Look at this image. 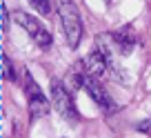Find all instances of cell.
<instances>
[{
    "label": "cell",
    "mask_w": 151,
    "mask_h": 138,
    "mask_svg": "<svg viewBox=\"0 0 151 138\" xmlns=\"http://www.w3.org/2000/svg\"><path fill=\"white\" fill-rule=\"evenodd\" d=\"M24 91H27V103H29V114L31 118H45V116L51 111V105H49L47 96L40 91L38 82L31 78V74L24 72Z\"/></svg>",
    "instance_id": "obj_2"
},
{
    "label": "cell",
    "mask_w": 151,
    "mask_h": 138,
    "mask_svg": "<svg viewBox=\"0 0 151 138\" xmlns=\"http://www.w3.org/2000/svg\"><path fill=\"white\" fill-rule=\"evenodd\" d=\"M51 100H53V107L56 111L67 120H78V111H76V105H73V98H71V91L62 85L60 80H51Z\"/></svg>",
    "instance_id": "obj_4"
},
{
    "label": "cell",
    "mask_w": 151,
    "mask_h": 138,
    "mask_svg": "<svg viewBox=\"0 0 151 138\" xmlns=\"http://www.w3.org/2000/svg\"><path fill=\"white\" fill-rule=\"evenodd\" d=\"M56 11L60 16L62 22V31L67 36L69 47H78L82 38V20H80V11L76 7L73 0H56Z\"/></svg>",
    "instance_id": "obj_1"
},
{
    "label": "cell",
    "mask_w": 151,
    "mask_h": 138,
    "mask_svg": "<svg viewBox=\"0 0 151 138\" xmlns=\"http://www.w3.org/2000/svg\"><path fill=\"white\" fill-rule=\"evenodd\" d=\"M0 67H2V76L7 78V80H16V74H14V67H11V60L7 53H2V58H0Z\"/></svg>",
    "instance_id": "obj_8"
},
{
    "label": "cell",
    "mask_w": 151,
    "mask_h": 138,
    "mask_svg": "<svg viewBox=\"0 0 151 138\" xmlns=\"http://www.w3.org/2000/svg\"><path fill=\"white\" fill-rule=\"evenodd\" d=\"M29 2L38 9V14H42V16H47L49 11H51V2H49V0H29Z\"/></svg>",
    "instance_id": "obj_9"
},
{
    "label": "cell",
    "mask_w": 151,
    "mask_h": 138,
    "mask_svg": "<svg viewBox=\"0 0 151 138\" xmlns=\"http://www.w3.org/2000/svg\"><path fill=\"white\" fill-rule=\"evenodd\" d=\"M136 129L140 134H151V120H142V123H138Z\"/></svg>",
    "instance_id": "obj_11"
},
{
    "label": "cell",
    "mask_w": 151,
    "mask_h": 138,
    "mask_svg": "<svg viewBox=\"0 0 151 138\" xmlns=\"http://www.w3.org/2000/svg\"><path fill=\"white\" fill-rule=\"evenodd\" d=\"M82 65H85L87 74H91V76H96V78L111 76V74H109V62H107V58H104L98 49H93V51L87 53L85 60H82Z\"/></svg>",
    "instance_id": "obj_6"
},
{
    "label": "cell",
    "mask_w": 151,
    "mask_h": 138,
    "mask_svg": "<svg viewBox=\"0 0 151 138\" xmlns=\"http://www.w3.org/2000/svg\"><path fill=\"white\" fill-rule=\"evenodd\" d=\"M14 20L20 25V27L27 29V33L33 38V43H36L38 47H42V49H49V47H51V43H53V40H51V33L47 31V27H45L38 18H33L31 14L18 9V11L14 14Z\"/></svg>",
    "instance_id": "obj_3"
},
{
    "label": "cell",
    "mask_w": 151,
    "mask_h": 138,
    "mask_svg": "<svg viewBox=\"0 0 151 138\" xmlns=\"http://www.w3.org/2000/svg\"><path fill=\"white\" fill-rule=\"evenodd\" d=\"M82 89H85L87 94H89V98L93 100V103H98L104 111H116V103L111 100L109 91H104V87L100 85V78L91 76V74H85V85H82Z\"/></svg>",
    "instance_id": "obj_5"
},
{
    "label": "cell",
    "mask_w": 151,
    "mask_h": 138,
    "mask_svg": "<svg viewBox=\"0 0 151 138\" xmlns=\"http://www.w3.org/2000/svg\"><path fill=\"white\" fill-rule=\"evenodd\" d=\"M9 11H7V7H5V2H2V5H0V29H2V31H7V29H9Z\"/></svg>",
    "instance_id": "obj_10"
},
{
    "label": "cell",
    "mask_w": 151,
    "mask_h": 138,
    "mask_svg": "<svg viewBox=\"0 0 151 138\" xmlns=\"http://www.w3.org/2000/svg\"><path fill=\"white\" fill-rule=\"evenodd\" d=\"M111 36H113V43H116V47H118L120 53H124V56L131 53L133 45H136V33H133L131 27H120L118 31H113Z\"/></svg>",
    "instance_id": "obj_7"
}]
</instances>
